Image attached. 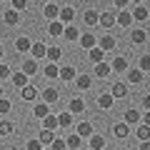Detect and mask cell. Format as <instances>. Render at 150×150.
<instances>
[{"mask_svg":"<svg viewBox=\"0 0 150 150\" xmlns=\"http://www.w3.org/2000/svg\"><path fill=\"white\" fill-rule=\"evenodd\" d=\"M43 73H45V78H50V80H53V78H58V65H55V63H48Z\"/></svg>","mask_w":150,"mask_h":150,"instance_id":"e575fe53","label":"cell"},{"mask_svg":"<svg viewBox=\"0 0 150 150\" xmlns=\"http://www.w3.org/2000/svg\"><path fill=\"white\" fill-rule=\"evenodd\" d=\"M13 85H18V88L23 90V88L28 85V78H25L23 73H13Z\"/></svg>","mask_w":150,"mask_h":150,"instance_id":"d6a6232c","label":"cell"},{"mask_svg":"<svg viewBox=\"0 0 150 150\" xmlns=\"http://www.w3.org/2000/svg\"><path fill=\"white\" fill-rule=\"evenodd\" d=\"M50 150H68V148H65V140L63 138H55L53 145H50Z\"/></svg>","mask_w":150,"mask_h":150,"instance_id":"60d3db41","label":"cell"},{"mask_svg":"<svg viewBox=\"0 0 150 150\" xmlns=\"http://www.w3.org/2000/svg\"><path fill=\"white\" fill-rule=\"evenodd\" d=\"M58 78H60V80H65V83H70V80L78 78V70H75L73 65H63V68H58Z\"/></svg>","mask_w":150,"mask_h":150,"instance_id":"6da1fadb","label":"cell"},{"mask_svg":"<svg viewBox=\"0 0 150 150\" xmlns=\"http://www.w3.org/2000/svg\"><path fill=\"white\" fill-rule=\"evenodd\" d=\"M80 45H83L85 50H93V48L98 45V38L93 35V33H85V35H80Z\"/></svg>","mask_w":150,"mask_h":150,"instance_id":"52a82bcc","label":"cell"},{"mask_svg":"<svg viewBox=\"0 0 150 150\" xmlns=\"http://www.w3.org/2000/svg\"><path fill=\"white\" fill-rule=\"evenodd\" d=\"M58 13H60V5H55V3H48V5L43 8V15L48 18L50 23H53V20H58Z\"/></svg>","mask_w":150,"mask_h":150,"instance_id":"8992f818","label":"cell"},{"mask_svg":"<svg viewBox=\"0 0 150 150\" xmlns=\"http://www.w3.org/2000/svg\"><path fill=\"white\" fill-rule=\"evenodd\" d=\"M98 48L105 53V50H112L115 48V38H110V35H103V38H98Z\"/></svg>","mask_w":150,"mask_h":150,"instance_id":"ba28073f","label":"cell"},{"mask_svg":"<svg viewBox=\"0 0 150 150\" xmlns=\"http://www.w3.org/2000/svg\"><path fill=\"white\" fill-rule=\"evenodd\" d=\"M115 23H118V25H123V28H130L133 18H130V13H128V10H123V13H118V15H115Z\"/></svg>","mask_w":150,"mask_h":150,"instance_id":"d6986e66","label":"cell"},{"mask_svg":"<svg viewBox=\"0 0 150 150\" xmlns=\"http://www.w3.org/2000/svg\"><path fill=\"white\" fill-rule=\"evenodd\" d=\"M55 118H58V128H70V125H73V115H70L68 110L60 112V115H55Z\"/></svg>","mask_w":150,"mask_h":150,"instance_id":"ac0fdd59","label":"cell"},{"mask_svg":"<svg viewBox=\"0 0 150 150\" xmlns=\"http://www.w3.org/2000/svg\"><path fill=\"white\" fill-rule=\"evenodd\" d=\"M13 8H15V13H18V10H25L28 3H25V0H13Z\"/></svg>","mask_w":150,"mask_h":150,"instance_id":"f6af8a7d","label":"cell"},{"mask_svg":"<svg viewBox=\"0 0 150 150\" xmlns=\"http://www.w3.org/2000/svg\"><path fill=\"white\" fill-rule=\"evenodd\" d=\"M138 120H140V112L135 110V108H130V110H125V125H128V128H130L133 123H138Z\"/></svg>","mask_w":150,"mask_h":150,"instance_id":"44dd1931","label":"cell"},{"mask_svg":"<svg viewBox=\"0 0 150 150\" xmlns=\"http://www.w3.org/2000/svg\"><path fill=\"white\" fill-rule=\"evenodd\" d=\"M73 18H75V10H73L70 5H63V8H60V13H58V23H63V25L68 23V25H70V20H73Z\"/></svg>","mask_w":150,"mask_h":150,"instance_id":"3957f363","label":"cell"},{"mask_svg":"<svg viewBox=\"0 0 150 150\" xmlns=\"http://www.w3.org/2000/svg\"><path fill=\"white\" fill-rule=\"evenodd\" d=\"M128 133H130V128L125 123H118L115 128H112V135H115V138H128Z\"/></svg>","mask_w":150,"mask_h":150,"instance_id":"484cf974","label":"cell"},{"mask_svg":"<svg viewBox=\"0 0 150 150\" xmlns=\"http://www.w3.org/2000/svg\"><path fill=\"white\" fill-rule=\"evenodd\" d=\"M112 103H115V100L110 98V93H103V95L98 98V105H100L103 110H108V108H112Z\"/></svg>","mask_w":150,"mask_h":150,"instance_id":"83f0119b","label":"cell"},{"mask_svg":"<svg viewBox=\"0 0 150 150\" xmlns=\"http://www.w3.org/2000/svg\"><path fill=\"white\" fill-rule=\"evenodd\" d=\"M63 30H65L63 23H58V20L50 23V35H53V38H60V35H63Z\"/></svg>","mask_w":150,"mask_h":150,"instance_id":"4dcf8cb0","label":"cell"},{"mask_svg":"<svg viewBox=\"0 0 150 150\" xmlns=\"http://www.w3.org/2000/svg\"><path fill=\"white\" fill-rule=\"evenodd\" d=\"M63 38H65V40H78L80 33H78V28H75V25H68V28L63 30Z\"/></svg>","mask_w":150,"mask_h":150,"instance_id":"4316f807","label":"cell"},{"mask_svg":"<svg viewBox=\"0 0 150 150\" xmlns=\"http://www.w3.org/2000/svg\"><path fill=\"white\" fill-rule=\"evenodd\" d=\"M85 25H98V10H85Z\"/></svg>","mask_w":150,"mask_h":150,"instance_id":"836d02e7","label":"cell"},{"mask_svg":"<svg viewBox=\"0 0 150 150\" xmlns=\"http://www.w3.org/2000/svg\"><path fill=\"white\" fill-rule=\"evenodd\" d=\"M115 8H118V10L123 13L125 8H128V0H115Z\"/></svg>","mask_w":150,"mask_h":150,"instance_id":"7dc6e473","label":"cell"},{"mask_svg":"<svg viewBox=\"0 0 150 150\" xmlns=\"http://www.w3.org/2000/svg\"><path fill=\"white\" fill-rule=\"evenodd\" d=\"M130 83H143V73L140 70H130Z\"/></svg>","mask_w":150,"mask_h":150,"instance_id":"7bdbcfd3","label":"cell"},{"mask_svg":"<svg viewBox=\"0 0 150 150\" xmlns=\"http://www.w3.org/2000/svg\"><path fill=\"white\" fill-rule=\"evenodd\" d=\"M30 45H33V40H30V38H25V35L15 40V50H18V53H28V50H30Z\"/></svg>","mask_w":150,"mask_h":150,"instance_id":"7c38bea8","label":"cell"},{"mask_svg":"<svg viewBox=\"0 0 150 150\" xmlns=\"http://www.w3.org/2000/svg\"><path fill=\"white\" fill-rule=\"evenodd\" d=\"M110 68L115 70V73H125V70H128V60H125V58H115Z\"/></svg>","mask_w":150,"mask_h":150,"instance_id":"d4e9b609","label":"cell"},{"mask_svg":"<svg viewBox=\"0 0 150 150\" xmlns=\"http://www.w3.org/2000/svg\"><path fill=\"white\" fill-rule=\"evenodd\" d=\"M45 50H48V48H45L43 43H33V45H30V55H33V58H35V60L45 58Z\"/></svg>","mask_w":150,"mask_h":150,"instance_id":"9a60e30c","label":"cell"},{"mask_svg":"<svg viewBox=\"0 0 150 150\" xmlns=\"http://www.w3.org/2000/svg\"><path fill=\"white\" fill-rule=\"evenodd\" d=\"M60 55H63V50H60V48H55V45H53V48H48V50H45V58H48L50 63L60 60Z\"/></svg>","mask_w":150,"mask_h":150,"instance_id":"f1b7e54d","label":"cell"},{"mask_svg":"<svg viewBox=\"0 0 150 150\" xmlns=\"http://www.w3.org/2000/svg\"><path fill=\"white\" fill-rule=\"evenodd\" d=\"M90 75H78V78H75V85L80 88V90H88V88H90Z\"/></svg>","mask_w":150,"mask_h":150,"instance_id":"f546056e","label":"cell"},{"mask_svg":"<svg viewBox=\"0 0 150 150\" xmlns=\"http://www.w3.org/2000/svg\"><path fill=\"white\" fill-rule=\"evenodd\" d=\"M130 18H133V20H140V23L148 20V8H145V5H135L133 13H130Z\"/></svg>","mask_w":150,"mask_h":150,"instance_id":"30bf717a","label":"cell"},{"mask_svg":"<svg viewBox=\"0 0 150 150\" xmlns=\"http://www.w3.org/2000/svg\"><path fill=\"white\" fill-rule=\"evenodd\" d=\"M53 140H55V133H50V130H40V135H38V143L40 145H53Z\"/></svg>","mask_w":150,"mask_h":150,"instance_id":"5bb4252c","label":"cell"},{"mask_svg":"<svg viewBox=\"0 0 150 150\" xmlns=\"http://www.w3.org/2000/svg\"><path fill=\"white\" fill-rule=\"evenodd\" d=\"M5 23L8 25H18V23H20V15H18L15 10H8L5 13Z\"/></svg>","mask_w":150,"mask_h":150,"instance_id":"d590c367","label":"cell"},{"mask_svg":"<svg viewBox=\"0 0 150 150\" xmlns=\"http://www.w3.org/2000/svg\"><path fill=\"white\" fill-rule=\"evenodd\" d=\"M90 148H93V150H103V148H105V138L93 133V135H90Z\"/></svg>","mask_w":150,"mask_h":150,"instance_id":"cb8c5ba5","label":"cell"},{"mask_svg":"<svg viewBox=\"0 0 150 150\" xmlns=\"http://www.w3.org/2000/svg\"><path fill=\"white\" fill-rule=\"evenodd\" d=\"M140 150H150V143L145 140V143H140Z\"/></svg>","mask_w":150,"mask_h":150,"instance_id":"c3c4849f","label":"cell"},{"mask_svg":"<svg viewBox=\"0 0 150 150\" xmlns=\"http://www.w3.org/2000/svg\"><path fill=\"white\" fill-rule=\"evenodd\" d=\"M65 140V148H70V150H78V148H80V143H83V140L80 138H78V135H68V138H63Z\"/></svg>","mask_w":150,"mask_h":150,"instance_id":"603a6c76","label":"cell"},{"mask_svg":"<svg viewBox=\"0 0 150 150\" xmlns=\"http://www.w3.org/2000/svg\"><path fill=\"white\" fill-rule=\"evenodd\" d=\"M138 138L143 140V143L150 138V128H148V125H140V128H138Z\"/></svg>","mask_w":150,"mask_h":150,"instance_id":"f35d334b","label":"cell"},{"mask_svg":"<svg viewBox=\"0 0 150 150\" xmlns=\"http://www.w3.org/2000/svg\"><path fill=\"white\" fill-rule=\"evenodd\" d=\"M130 40H133L135 45H143L145 40H148V33H145V30H133V33H130Z\"/></svg>","mask_w":150,"mask_h":150,"instance_id":"7402d4cb","label":"cell"},{"mask_svg":"<svg viewBox=\"0 0 150 150\" xmlns=\"http://www.w3.org/2000/svg\"><path fill=\"white\" fill-rule=\"evenodd\" d=\"M0 98H3V85H0Z\"/></svg>","mask_w":150,"mask_h":150,"instance_id":"f907efd6","label":"cell"},{"mask_svg":"<svg viewBox=\"0 0 150 150\" xmlns=\"http://www.w3.org/2000/svg\"><path fill=\"white\" fill-rule=\"evenodd\" d=\"M98 25H103V28H108V30H110V28L115 25V13H112V10L98 13Z\"/></svg>","mask_w":150,"mask_h":150,"instance_id":"7a4b0ae2","label":"cell"},{"mask_svg":"<svg viewBox=\"0 0 150 150\" xmlns=\"http://www.w3.org/2000/svg\"><path fill=\"white\" fill-rule=\"evenodd\" d=\"M140 73H145V70H150V55H143V58H140Z\"/></svg>","mask_w":150,"mask_h":150,"instance_id":"ab89813d","label":"cell"},{"mask_svg":"<svg viewBox=\"0 0 150 150\" xmlns=\"http://www.w3.org/2000/svg\"><path fill=\"white\" fill-rule=\"evenodd\" d=\"M95 78H110V63H98L95 65Z\"/></svg>","mask_w":150,"mask_h":150,"instance_id":"4fadbf2b","label":"cell"},{"mask_svg":"<svg viewBox=\"0 0 150 150\" xmlns=\"http://www.w3.org/2000/svg\"><path fill=\"white\" fill-rule=\"evenodd\" d=\"M83 110H85V103H83L80 98H73V100H70V110H68V112H70V115H80Z\"/></svg>","mask_w":150,"mask_h":150,"instance_id":"8fae6325","label":"cell"},{"mask_svg":"<svg viewBox=\"0 0 150 150\" xmlns=\"http://www.w3.org/2000/svg\"><path fill=\"white\" fill-rule=\"evenodd\" d=\"M125 95H128V85L125 83H115L112 90H110V98L115 100V98H125Z\"/></svg>","mask_w":150,"mask_h":150,"instance_id":"9c48e42d","label":"cell"},{"mask_svg":"<svg viewBox=\"0 0 150 150\" xmlns=\"http://www.w3.org/2000/svg\"><path fill=\"white\" fill-rule=\"evenodd\" d=\"M58 98H60V93L55 90V88H45V90H43V103H45V105L58 103Z\"/></svg>","mask_w":150,"mask_h":150,"instance_id":"5b68a950","label":"cell"},{"mask_svg":"<svg viewBox=\"0 0 150 150\" xmlns=\"http://www.w3.org/2000/svg\"><path fill=\"white\" fill-rule=\"evenodd\" d=\"M43 130L55 133V130H58V118H55V115H45L43 118Z\"/></svg>","mask_w":150,"mask_h":150,"instance_id":"e0dca14e","label":"cell"},{"mask_svg":"<svg viewBox=\"0 0 150 150\" xmlns=\"http://www.w3.org/2000/svg\"><path fill=\"white\" fill-rule=\"evenodd\" d=\"M5 78H10V68L0 63V80H5Z\"/></svg>","mask_w":150,"mask_h":150,"instance_id":"ee69618b","label":"cell"},{"mask_svg":"<svg viewBox=\"0 0 150 150\" xmlns=\"http://www.w3.org/2000/svg\"><path fill=\"white\" fill-rule=\"evenodd\" d=\"M3 55H5V50H3V45H0V58H3Z\"/></svg>","mask_w":150,"mask_h":150,"instance_id":"681fc988","label":"cell"},{"mask_svg":"<svg viewBox=\"0 0 150 150\" xmlns=\"http://www.w3.org/2000/svg\"><path fill=\"white\" fill-rule=\"evenodd\" d=\"M20 73L25 75V78L35 75V73H38V63H35V60H25V63H23V70H20Z\"/></svg>","mask_w":150,"mask_h":150,"instance_id":"2e32d148","label":"cell"},{"mask_svg":"<svg viewBox=\"0 0 150 150\" xmlns=\"http://www.w3.org/2000/svg\"><path fill=\"white\" fill-rule=\"evenodd\" d=\"M28 150H43V145L38 143V138L35 140H28Z\"/></svg>","mask_w":150,"mask_h":150,"instance_id":"bcb514c9","label":"cell"},{"mask_svg":"<svg viewBox=\"0 0 150 150\" xmlns=\"http://www.w3.org/2000/svg\"><path fill=\"white\" fill-rule=\"evenodd\" d=\"M33 115H35V118H45V115H50V105H45V103H38V105L33 108Z\"/></svg>","mask_w":150,"mask_h":150,"instance_id":"ffe728a7","label":"cell"},{"mask_svg":"<svg viewBox=\"0 0 150 150\" xmlns=\"http://www.w3.org/2000/svg\"><path fill=\"white\" fill-rule=\"evenodd\" d=\"M13 133V123L8 120H0V135H10Z\"/></svg>","mask_w":150,"mask_h":150,"instance_id":"74e56055","label":"cell"},{"mask_svg":"<svg viewBox=\"0 0 150 150\" xmlns=\"http://www.w3.org/2000/svg\"><path fill=\"white\" fill-rule=\"evenodd\" d=\"M103 55H105V53H103L100 48H93V50H90V60H93L95 65H98V63H103Z\"/></svg>","mask_w":150,"mask_h":150,"instance_id":"8d00e7d4","label":"cell"},{"mask_svg":"<svg viewBox=\"0 0 150 150\" xmlns=\"http://www.w3.org/2000/svg\"><path fill=\"white\" fill-rule=\"evenodd\" d=\"M75 135H78V138H90L93 135V125L88 123V120H83V123H78V130H75Z\"/></svg>","mask_w":150,"mask_h":150,"instance_id":"277c9868","label":"cell"},{"mask_svg":"<svg viewBox=\"0 0 150 150\" xmlns=\"http://www.w3.org/2000/svg\"><path fill=\"white\" fill-rule=\"evenodd\" d=\"M20 95H23V100H35V98H38V90H35L33 85H25Z\"/></svg>","mask_w":150,"mask_h":150,"instance_id":"1f68e13d","label":"cell"},{"mask_svg":"<svg viewBox=\"0 0 150 150\" xmlns=\"http://www.w3.org/2000/svg\"><path fill=\"white\" fill-rule=\"evenodd\" d=\"M10 112V100H3L0 98V115H8Z\"/></svg>","mask_w":150,"mask_h":150,"instance_id":"b9f144b4","label":"cell"}]
</instances>
